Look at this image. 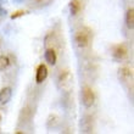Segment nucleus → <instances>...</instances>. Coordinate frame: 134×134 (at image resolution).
<instances>
[{
  "label": "nucleus",
  "instance_id": "f257e3e1",
  "mask_svg": "<svg viewBox=\"0 0 134 134\" xmlns=\"http://www.w3.org/2000/svg\"><path fill=\"white\" fill-rule=\"evenodd\" d=\"M94 100H95V96H94V93L90 88H84L83 93H82V101H83V105L85 107H92L93 104H94Z\"/></svg>",
  "mask_w": 134,
  "mask_h": 134
},
{
  "label": "nucleus",
  "instance_id": "f03ea898",
  "mask_svg": "<svg viewBox=\"0 0 134 134\" xmlns=\"http://www.w3.org/2000/svg\"><path fill=\"white\" fill-rule=\"evenodd\" d=\"M48 77V68H46L45 65H39L38 68H37V73H35V82L40 84L46 79Z\"/></svg>",
  "mask_w": 134,
  "mask_h": 134
},
{
  "label": "nucleus",
  "instance_id": "7ed1b4c3",
  "mask_svg": "<svg viewBox=\"0 0 134 134\" xmlns=\"http://www.w3.org/2000/svg\"><path fill=\"white\" fill-rule=\"evenodd\" d=\"M59 84L62 89L65 90H68L71 88V85H72V77H71V74L68 72H65L64 74H61L60 78H59Z\"/></svg>",
  "mask_w": 134,
  "mask_h": 134
},
{
  "label": "nucleus",
  "instance_id": "20e7f679",
  "mask_svg": "<svg viewBox=\"0 0 134 134\" xmlns=\"http://www.w3.org/2000/svg\"><path fill=\"white\" fill-rule=\"evenodd\" d=\"M12 98V89L10 87H5L0 90V104H7Z\"/></svg>",
  "mask_w": 134,
  "mask_h": 134
},
{
  "label": "nucleus",
  "instance_id": "39448f33",
  "mask_svg": "<svg viewBox=\"0 0 134 134\" xmlns=\"http://www.w3.org/2000/svg\"><path fill=\"white\" fill-rule=\"evenodd\" d=\"M76 42H77V45L79 46V48H85L89 43L88 34L85 32H79L77 34V37H76Z\"/></svg>",
  "mask_w": 134,
  "mask_h": 134
},
{
  "label": "nucleus",
  "instance_id": "423d86ee",
  "mask_svg": "<svg viewBox=\"0 0 134 134\" xmlns=\"http://www.w3.org/2000/svg\"><path fill=\"white\" fill-rule=\"evenodd\" d=\"M45 60L49 62L50 65H55L56 64V60H57V56H56V53L54 49H48L45 51Z\"/></svg>",
  "mask_w": 134,
  "mask_h": 134
},
{
  "label": "nucleus",
  "instance_id": "0eeeda50",
  "mask_svg": "<svg viewBox=\"0 0 134 134\" xmlns=\"http://www.w3.org/2000/svg\"><path fill=\"white\" fill-rule=\"evenodd\" d=\"M126 23L129 29L134 28V9H129L126 14Z\"/></svg>",
  "mask_w": 134,
  "mask_h": 134
},
{
  "label": "nucleus",
  "instance_id": "6e6552de",
  "mask_svg": "<svg viewBox=\"0 0 134 134\" xmlns=\"http://www.w3.org/2000/svg\"><path fill=\"white\" fill-rule=\"evenodd\" d=\"M9 65H10L9 57L5 56V55H1V56H0V71L6 70L7 67H9Z\"/></svg>",
  "mask_w": 134,
  "mask_h": 134
},
{
  "label": "nucleus",
  "instance_id": "1a4fd4ad",
  "mask_svg": "<svg viewBox=\"0 0 134 134\" xmlns=\"http://www.w3.org/2000/svg\"><path fill=\"white\" fill-rule=\"evenodd\" d=\"M79 4H78V1L77 0H73L72 3H71V5H70V9H71V14L72 15H76L79 11Z\"/></svg>",
  "mask_w": 134,
  "mask_h": 134
},
{
  "label": "nucleus",
  "instance_id": "9d476101",
  "mask_svg": "<svg viewBox=\"0 0 134 134\" xmlns=\"http://www.w3.org/2000/svg\"><path fill=\"white\" fill-rule=\"evenodd\" d=\"M124 55H126V49H124V46H117L115 56L116 57H123Z\"/></svg>",
  "mask_w": 134,
  "mask_h": 134
},
{
  "label": "nucleus",
  "instance_id": "9b49d317",
  "mask_svg": "<svg viewBox=\"0 0 134 134\" xmlns=\"http://www.w3.org/2000/svg\"><path fill=\"white\" fill-rule=\"evenodd\" d=\"M22 15H25V12H23V11H18V12H16V15H12L11 18L14 20V18H17V17H20V16H22Z\"/></svg>",
  "mask_w": 134,
  "mask_h": 134
},
{
  "label": "nucleus",
  "instance_id": "f8f14e48",
  "mask_svg": "<svg viewBox=\"0 0 134 134\" xmlns=\"http://www.w3.org/2000/svg\"><path fill=\"white\" fill-rule=\"evenodd\" d=\"M0 15H5V10H3L1 7H0Z\"/></svg>",
  "mask_w": 134,
  "mask_h": 134
},
{
  "label": "nucleus",
  "instance_id": "ddd939ff",
  "mask_svg": "<svg viewBox=\"0 0 134 134\" xmlns=\"http://www.w3.org/2000/svg\"><path fill=\"white\" fill-rule=\"evenodd\" d=\"M0 120H1V117H0Z\"/></svg>",
  "mask_w": 134,
  "mask_h": 134
}]
</instances>
